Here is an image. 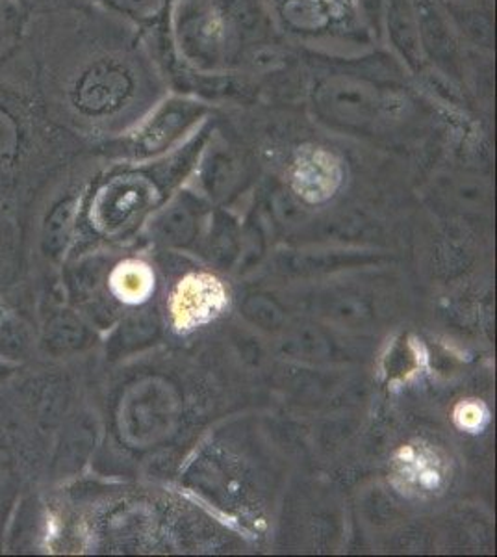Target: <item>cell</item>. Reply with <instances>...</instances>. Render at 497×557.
Here are the masks:
<instances>
[{
    "mask_svg": "<svg viewBox=\"0 0 497 557\" xmlns=\"http://www.w3.org/2000/svg\"><path fill=\"white\" fill-rule=\"evenodd\" d=\"M138 20L154 21L170 7V0H120Z\"/></svg>",
    "mask_w": 497,
    "mask_h": 557,
    "instance_id": "52a82bcc",
    "label": "cell"
},
{
    "mask_svg": "<svg viewBox=\"0 0 497 557\" xmlns=\"http://www.w3.org/2000/svg\"><path fill=\"white\" fill-rule=\"evenodd\" d=\"M365 21L375 26V30L381 33L384 25V10H386V0H359Z\"/></svg>",
    "mask_w": 497,
    "mask_h": 557,
    "instance_id": "9c48e42d",
    "label": "cell"
},
{
    "mask_svg": "<svg viewBox=\"0 0 497 557\" xmlns=\"http://www.w3.org/2000/svg\"><path fill=\"white\" fill-rule=\"evenodd\" d=\"M227 290L220 278L208 273L184 277L171 298V317L178 333H188L220 317L227 307Z\"/></svg>",
    "mask_w": 497,
    "mask_h": 557,
    "instance_id": "7a4b0ae2",
    "label": "cell"
},
{
    "mask_svg": "<svg viewBox=\"0 0 497 557\" xmlns=\"http://www.w3.org/2000/svg\"><path fill=\"white\" fill-rule=\"evenodd\" d=\"M455 418H457V424L464 430H481L486 422L485 407L473 404V401L460 404L459 409L455 412Z\"/></svg>",
    "mask_w": 497,
    "mask_h": 557,
    "instance_id": "ba28073f",
    "label": "cell"
},
{
    "mask_svg": "<svg viewBox=\"0 0 497 557\" xmlns=\"http://www.w3.org/2000/svg\"><path fill=\"white\" fill-rule=\"evenodd\" d=\"M227 30L236 34L228 15L227 20L221 21L220 15L210 8H191L184 13L181 21V44L194 62L199 60L215 65L220 62L221 54L228 52L231 38Z\"/></svg>",
    "mask_w": 497,
    "mask_h": 557,
    "instance_id": "3957f363",
    "label": "cell"
},
{
    "mask_svg": "<svg viewBox=\"0 0 497 557\" xmlns=\"http://www.w3.org/2000/svg\"><path fill=\"white\" fill-rule=\"evenodd\" d=\"M418 25H420V39H422L425 60L433 57V62H438L447 71L457 70V47H455L453 34L449 33L446 20L436 8L431 7L427 0L415 4Z\"/></svg>",
    "mask_w": 497,
    "mask_h": 557,
    "instance_id": "5b68a950",
    "label": "cell"
},
{
    "mask_svg": "<svg viewBox=\"0 0 497 557\" xmlns=\"http://www.w3.org/2000/svg\"><path fill=\"white\" fill-rule=\"evenodd\" d=\"M312 104L325 120L349 127H365L381 120L390 104L399 102L364 76L334 73L315 83Z\"/></svg>",
    "mask_w": 497,
    "mask_h": 557,
    "instance_id": "6da1fadb",
    "label": "cell"
},
{
    "mask_svg": "<svg viewBox=\"0 0 497 557\" xmlns=\"http://www.w3.org/2000/svg\"><path fill=\"white\" fill-rule=\"evenodd\" d=\"M114 288L120 294L121 299L131 301V304H138L144 299L151 296L154 290V275L146 264L141 262H125L115 270Z\"/></svg>",
    "mask_w": 497,
    "mask_h": 557,
    "instance_id": "8992f818",
    "label": "cell"
},
{
    "mask_svg": "<svg viewBox=\"0 0 497 557\" xmlns=\"http://www.w3.org/2000/svg\"><path fill=\"white\" fill-rule=\"evenodd\" d=\"M383 28L388 30L392 45L405 58V62L412 70H422L425 54L414 0H386Z\"/></svg>",
    "mask_w": 497,
    "mask_h": 557,
    "instance_id": "277c9868",
    "label": "cell"
}]
</instances>
